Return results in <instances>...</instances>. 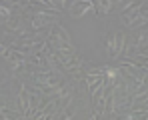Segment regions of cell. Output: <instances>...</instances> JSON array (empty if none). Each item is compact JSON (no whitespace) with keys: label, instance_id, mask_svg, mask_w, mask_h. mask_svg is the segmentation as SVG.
<instances>
[{"label":"cell","instance_id":"cell-1","mask_svg":"<svg viewBox=\"0 0 148 120\" xmlns=\"http://www.w3.org/2000/svg\"><path fill=\"white\" fill-rule=\"evenodd\" d=\"M124 46H126V36L124 34H112L106 42V50H108V56L110 58H118L124 52Z\"/></svg>","mask_w":148,"mask_h":120},{"label":"cell","instance_id":"cell-2","mask_svg":"<svg viewBox=\"0 0 148 120\" xmlns=\"http://www.w3.org/2000/svg\"><path fill=\"white\" fill-rule=\"evenodd\" d=\"M92 10H94V2H72V6H70V14L74 18H82L84 14H88Z\"/></svg>","mask_w":148,"mask_h":120},{"label":"cell","instance_id":"cell-3","mask_svg":"<svg viewBox=\"0 0 148 120\" xmlns=\"http://www.w3.org/2000/svg\"><path fill=\"white\" fill-rule=\"evenodd\" d=\"M48 24H52V14L40 8V10L36 12V16L32 18V28H34V30H38V28H44V26H48Z\"/></svg>","mask_w":148,"mask_h":120},{"label":"cell","instance_id":"cell-4","mask_svg":"<svg viewBox=\"0 0 148 120\" xmlns=\"http://www.w3.org/2000/svg\"><path fill=\"white\" fill-rule=\"evenodd\" d=\"M18 104H20V110L24 116H30V92L26 90L24 86L20 88V94H18Z\"/></svg>","mask_w":148,"mask_h":120},{"label":"cell","instance_id":"cell-5","mask_svg":"<svg viewBox=\"0 0 148 120\" xmlns=\"http://www.w3.org/2000/svg\"><path fill=\"white\" fill-rule=\"evenodd\" d=\"M112 6H114V2H110V0H106V2H94V10L98 14H108L112 10Z\"/></svg>","mask_w":148,"mask_h":120},{"label":"cell","instance_id":"cell-6","mask_svg":"<svg viewBox=\"0 0 148 120\" xmlns=\"http://www.w3.org/2000/svg\"><path fill=\"white\" fill-rule=\"evenodd\" d=\"M146 36H148V34H146V32H144V30H142V32L138 34V38L134 40V44H136V46H138V48H140V46H146V40H148Z\"/></svg>","mask_w":148,"mask_h":120},{"label":"cell","instance_id":"cell-7","mask_svg":"<svg viewBox=\"0 0 148 120\" xmlns=\"http://www.w3.org/2000/svg\"><path fill=\"white\" fill-rule=\"evenodd\" d=\"M4 52H6V46H4V44H0V54H2V56H4Z\"/></svg>","mask_w":148,"mask_h":120}]
</instances>
